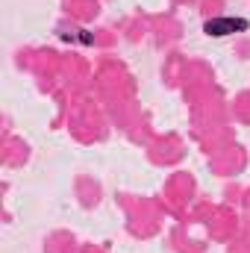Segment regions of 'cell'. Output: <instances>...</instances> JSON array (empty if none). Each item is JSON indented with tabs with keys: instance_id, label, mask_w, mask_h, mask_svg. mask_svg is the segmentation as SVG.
I'll list each match as a JSON object with an SVG mask.
<instances>
[{
	"instance_id": "obj_1",
	"label": "cell",
	"mask_w": 250,
	"mask_h": 253,
	"mask_svg": "<svg viewBox=\"0 0 250 253\" xmlns=\"http://www.w3.org/2000/svg\"><path fill=\"white\" fill-rule=\"evenodd\" d=\"M250 24L245 18H215V21H209L206 24V33L209 36H215V39H221V36H230V33H236V30H248Z\"/></svg>"
}]
</instances>
